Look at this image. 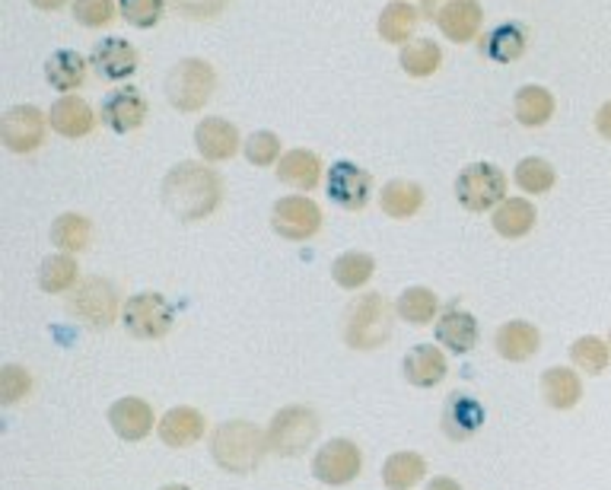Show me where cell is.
Returning a JSON list of instances; mask_svg holds the SVG:
<instances>
[{"mask_svg":"<svg viewBox=\"0 0 611 490\" xmlns=\"http://www.w3.org/2000/svg\"><path fill=\"white\" fill-rule=\"evenodd\" d=\"M147 112H151V105L137 86H118L102 103V122L115 134H127L147 122Z\"/></svg>","mask_w":611,"mask_h":490,"instance_id":"cell-14","label":"cell"},{"mask_svg":"<svg viewBox=\"0 0 611 490\" xmlns=\"http://www.w3.org/2000/svg\"><path fill=\"white\" fill-rule=\"evenodd\" d=\"M484 427V408L478 398L453 392L443 405V434L449 439H472Z\"/></svg>","mask_w":611,"mask_h":490,"instance_id":"cell-16","label":"cell"},{"mask_svg":"<svg viewBox=\"0 0 611 490\" xmlns=\"http://www.w3.org/2000/svg\"><path fill=\"white\" fill-rule=\"evenodd\" d=\"M159 427V439L173 449H185L191 442H198L207 430V420L198 408H173V411L163 414V420L156 424Z\"/></svg>","mask_w":611,"mask_h":490,"instance_id":"cell-22","label":"cell"},{"mask_svg":"<svg viewBox=\"0 0 611 490\" xmlns=\"http://www.w3.org/2000/svg\"><path fill=\"white\" fill-rule=\"evenodd\" d=\"M490 223L504 239H522L535 227V205L526 201V198H507L504 205L494 210Z\"/></svg>","mask_w":611,"mask_h":490,"instance_id":"cell-30","label":"cell"},{"mask_svg":"<svg viewBox=\"0 0 611 490\" xmlns=\"http://www.w3.org/2000/svg\"><path fill=\"white\" fill-rule=\"evenodd\" d=\"M271 227L290 242H306L322 230V207L306 195L280 198L275 210H271Z\"/></svg>","mask_w":611,"mask_h":490,"instance_id":"cell-11","label":"cell"},{"mask_svg":"<svg viewBox=\"0 0 611 490\" xmlns=\"http://www.w3.org/2000/svg\"><path fill=\"white\" fill-rule=\"evenodd\" d=\"M217 90V74L204 58H182L166 77V100L178 112H198Z\"/></svg>","mask_w":611,"mask_h":490,"instance_id":"cell-4","label":"cell"},{"mask_svg":"<svg viewBox=\"0 0 611 490\" xmlns=\"http://www.w3.org/2000/svg\"><path fill=\"white\" fill-rule=\"evenodd\" d=\"M373 271H376V261L366 252H344L341 259H334V264H331L334 284L344 286V290H360L373 278Z\"/></svg>","mask_w":611,"mask_h":490,"instance_id":"cell-35","label":"cell"},{"mask_svg":"<svg viewBox=\"0 0 611 490\" xmlns=\"http://www.w3.org/2000/svg\"><path fill=\"white\" fill-rule=\"evenodd\" d=\"M427 475V462L417 452H395L382 465V484L389 490H411Z\"/></svg>","mask_w":611,"mask_h":490,"instance_id":"cell-32","label":"cell"},{"mask_svg":"<svg viewBox=\"0 0 611 490\" xmlns=\"http://www.w3.org/2000/svg\"><path fill=\"white\" fill-rule=\"evenodd\" d=\"M382 213H389L392 220H407L424 207V188L417 181L392 179L382 185L380 195Z\"/></svg>","mask_w":611,"mask_h":490,"instance_id":"cell-28","label":"cell"},{"mask_svg":"<svg viewBox=\"0 0 611 490\" xmlns=\"http://www.w3.org/2000/svg\"><path fill=\"white\" fill-rule=\"evenodd\" d=\"M252 166H278L280 163V137L275 131H255L252 137L242 144Z\"/></svg>","mask_w":611,"mask_h":490,"instance_id":"cell-41","label":"cell"},{"mask_svg":"<svg viewBox=\"0 0 611 490\" xmlns=\"http://www.w3.org/2000/svg\"><path fill=\"white\" fill-rule=\"evenodd\" d=\"M93 67L100 71L102 80H112V83L127 80L137 71V49L118 35H108L93 49Z\"/></svg>","mask_w":611,"mask_h":490,"instance_id":"cell-17","label":"cell"},{"mask_svg":"<svg viewBox=\"0 0 611 490\" xmlns=\"http://www.w3.org/2000/svg\"><path fill=\"white\" fill-rule=\"evenodd\" d=\"M76 261L68 256V252H61V256H51V259L42 261V271H39V286L45 290V293H64V290H71L76 284Z\"/></svg>","mask_w":611,"mask_h":490,"instance_id":"cell-39","label":"cell"},{"mask_svg":"<svg viewBox=\"0 0 611 490\" xmlns=\"http://www.w3.org/2000/svg\"><path fill=\"white\" fill-rule=\"evenodd\" d=\"M29 388H32L29 369L17 366V363H7V366L0 369V402H3V405H17L20 398L29 395Z\"/></svg>","mask_w":611,"mask_h":490,"instance_id":"cell-42","label":"cell"},{"mask_svg":"<svg viewBox=\"0 0 611 490\" xmlns=\"http://www.w3.org/2000/svg\"><path fill=\"white\" fill-rule=\"evenodd\" d=\"M436 310H439L436 293L427 286H407L405 293L398 296V315L411 325H431Z\"/></svg>","mask_w":611,"mask_h":490,"instance_id":"cell-38","label":"cell"},{"mask_svg":"<svg viewBox=\"0 0 611 490\" xmlns=\"http://www.w3.org/2000/svg\"><path fill=\"white\" fill-rule=\"evenodd\" d=\"M421 23V10L417 7H411L405 0H395V3H389L385 10L380 13V29L382 42H392V45H405L407 35L417 29Z\"/></svg>","mask_w":611,"mask_h":490,"instance_id":"cell-31","label":"cell"},{"mask_svg":"<svg viewBox=\"0 0 611 490\" xmlns=\"http://www.w3.org/2000/svg\"><path fill=\"white\" fill-rule=\"evenodd\" d=\"M421 13L456 45L472 42L484 23L481 0H421Z\"/></svg>","mask_w":611,"mask_h":490,"instance_id":"cell-7","label":"cell"},{"mask_svg":"<svg viewBox=\"0 0 611 490\" xmlns=\"http://www.w3.org/2000/svg\"><path fill=\"white\" fill-rule=\"evenodd\" d=\"M402 71L407 77H433L443 67V49L433 39H414L402 49Z\"/></svg>","mask_w":611,"mask_h":490,"instance_id":"cell-33","label":"cell"},{"mask_svg":"<svg viewBox=\"0 0 611 490\" xmlns=\"http://www.w3.org/2000/svg\"><path fill=\"white\" fill-rule=\"evenodd\" d=\"M609 344H611V335H609Z\"/></svg>","mask_w":611,"mask_h":490,"instance_id":"cell-49","label":"cell"},{"mask_svg":"<svg viewBox=\"0 0 611 490\" xmlns=\"http://www.w3.org/2000/svg\"><path fill=\"white\" fill-rule=\"evenodd\" d=\"M494 347H497V354H500L504 361L522 363L538 354L541 335H538V329L529 325V322H507V325L497 329Z\"/></svg>","mask_w":611,"mask_h":490,"instance_id":"cell-23","label":"cell"},{"mask_svg":"<svg viewBox=\"0 0 611 490\" xmlns=\"http://www.w3.org/2000/svg\"><path fill=\"white\" fill-rule=\"evenodd\" d=\"M68 306L74 312L76 319H83L86 325L93 329H105L118 319V293L115 286L102 278H86L74 286Z\"/></svg>","mask_w":611,"mask_h":490,"instance_id":"cell-10","label":"cell"},{"mask_svg":"<svg viewBox=\"0 0 611 490\" xmlns=\"http://www.w3.org/2000/svg\"><path fill=\"white\" fill-rule=\"evenodd\" d=\"M555 96H551V90H545V86H522L519 93H516V100H512V112H516V122L522 125V128H545L551 118H555Z\"/></svg>","mask_w":611,"mask_h":490,"instance_id":"cell-24","label":"cell"},{"mask_svg":"<svg viewBox=\"0 0 611 490\" xmlns=\"http://www.w3.org/2000/svg\"><path fill=\"white\" fill-rule=\"evenodd\" d=\"M405 379L417 388H433L446 379V357L433 344H417L405 357Z\"/></svg>","mask_w":611,"mask_h":490,"instance_id":"cell-25","label":"cell"},{"mask_svg":"<svg viewBox=\"0 0 611 490\" xmlns=\"http://www.w3.org/2000/svg\"><path fill=\"white\" fill-rule=\"evenodd\" d=\"M360 468H363V452L351 439H329L312 459V475L329 488L351 484L360 475Z\"/></svg>","mask_w":611,"mask_h":490,"instance_id":"cell-12","label":"cell"},{"mask_svg":"<svg viewBox=\"0 0 611 490\" xmlns=\"http://www.w3.org/2000/svg\"><path fill=\"white\" fill-rule=\"evenodd\" d=\"M570 361H573L577 369H583L586 376H599V373L609 369L611 344H605L602 337L596 335L577 337L573 347H570Z\"/></svg>","mask_w":611,"mask_h":490,"instance_id":"cell-37","label":"cell"},{"mask_svg":"<svg viewBox=\"0 0 611 490\" xmlns=\"http://www.w3.org/2000/svg\"><path fill=\"white\" fill-rule=\"evenodd\" d=\"M74 20L86 29H102L115 20V0H74Z\"/></svg>","mask_w":611,"mask_h":490,"instance_id":"cell-43","label":"cell"},{"mask_svg":"<svg viewBox=\"0 0 611 490\" xmlns=\"http://www.w3.org/2000/svg\"><path fill=\"white\" fill-rule=\"evenodd\" d=\"M195 147L207 163H224L239 154L242 137H239V128L229 125L227 118H204L195 128Z\"/></svg>","mask_w":611,"mask_h":490,"instance_id":"cell-15","label":"cell"},{"mask_svg":"<svg viewBox=\"0 0 611 490\" xmlns=\"http://www.w3.org/2000/svg\"><path fill=\"white\" fill-rule=\"evenodd\" d=\"M118 10L127 27L153 29L166 13V0H118Z\"/></svg>","mask_w":611,"mask_h":490,"instance_id":"cell-40","label":"cell"},{"mask_svg":"<svg viewBox=\"0 0 611 490\" xmlns=\"http://www.w3.org/2000/svg\"><path fill=\"white\" fill-rule=\"evenodd\" d=\"M458 205L472 213L497 210L507 201V176L494 163H468L456 179Z\"/></svg>","mask_w":611,"mask_h":490,"instance_id":"cell-5","label":"cell"},{"mask_svg":"<svg viewBox=\"0 0 611 490\" xmlns=\"http://www.w3.org/2000/svg\"><path fill=\"white\" fill-rule=\"evenodd\" d=\"M163 201L173 217L185 223H198L220 207L224 181L204 163H178L163 179Z\"/></svg>","mask_w":611,"mask_h":490,"instance_id":"cell-1","label":"cell"},{"mask_svg":"<svg viewBox=\"0 0 611 490\" xmlns=\"http://www.w3.org/2000/svg\"><path fill=\"white\" fill-rule=\"evenodd\" d=\"M541 395H545V402H548L551 408L570 411V408L583 398V383H580V376H577L573 369H567V366H551V369H545V376H541Z\"/></svg>","mask_w":611,"mask_h":490,"instance_id":"cell-27","label":"cell"},{"mask_svg":"<svg viewBox=\"0 0 611 490\" xmlns=\"http://www.w3.org/2000/svg\"><path fill=\"white\" fill-rule=\"evenodd\" d=\"M436 341L453 354H468L478 344V319L458 306L446 310L436 319Z\"/></svg>","mask_w":611,"mask_h":490,"instance_id":"cell-21","label":"cell"},{"mask_svg":"<svg viewBox=\"0 0 611 490\" xmlns=\"http://www.w3.org/2000/svg\"><path fill=\"white\" fill-rule=\"evenodd\" d=\"M29 3H32L35 10H61L68 0H29Z\"/></svg>","mask_w":611,"mask_h":490,"instance_id":"cell-47","label":"cell"},{"mask_svg":"<svg viewBox=\"0 0 611 490\" xmlns=\"http://www.w3.org/2000/svg\"><path fill=\"white\" fill-rule=\"evenodd\" d=\"M325 188H329L334 205H341L344 210H363L370 205V195H373V179L356 163L341 159V163H331Z\"/></svg>","mask_w":611,"mask_h":490,"instance_id":"cell-13","label":"cell"},{"mask_svg":"<svg viewBox=\"0 0 611 490\" xmlns=\"http://www.w3.org/2000/svg\"><path fill=\"white\" fill-rule=\"evenodd\" d=\"M512 179H516V185H519L526 195H545V191L555 188L558 173H555V166H551L548 159H541V156H526V159H519Z\"/></svg>","mask_w":611,"mask_h":490,"instance_id":"cell-36","label":"cell"},{"mask_svg":"<svg viewBox=\"0 0 611 490\" xmlns=\"http://www.w3.org/2000/svg\"><path fill=\"white\" fill-rule=\"evenodd\" d=\"M268 452V434H261L249 420L220 424L210 437V456L229 475H249Z\"/></svg>","mask_w":611,"mask_h":490,"instance_id":"cell-2","label":"cell"},{"mask_svg":"<svg viewBox=\"0 0 611 490\" xmlns=\"http://www.w3.org/2000/svg\"><path fill=\"white\" fill-rule=\"evenodd\" d=\"M392 337V306L382 293L356 296L344 319V341L354 351H376Z\"/></svg>","mask_w":611,"mask_h":490,"instance_id":"cell-3","label":"cell"},{"mask_svg":"<svg viewBox=\"0 0 611 490\" xmlns=\"http://www.w3.org/2000/svg\"><path fill=\"white\" fill-rule=\"evenodd\" d=\"M596 131H599L605 140H611V100L596 112Z\"/></svg>","mask_w":611,"mask_h":490,"instance_id":"cell-45","label":"cell"},{"mask_svg":"<svg viewBox=\"0 0 611 490\" xmlns=\"http://www.w3.org/2000/svg\"><path fill=\"white\" fill-rule=\"evenodd\" d=\"M90 236H93V227L83 213H61L51 227V242L68 256L83 252L90 246Z\"/></svg>","mask_w":611,"mask_h":490,"instance_id":"cell-34","label":"cell"},{"mask_svg":"<svg viewBox=\"0 0 611 490\" xmlns=\"http://www.w3.org/2000/svg\"><path fill=\"white\" fill-rule=\"evenodd\" d=\"M49 125L51 131H58L61 137H86L90 131L96 128V112L90 108L86 100H80V96H61L58 103L51 105L49 112Z\"/></svg>","mask_w":611,"mask_h":490,"instance_id":"cell-18","label":"cell"},{"mask_svg":"<svg viewBox=\"0 0 611 490\" xmlns=\"http://www.w3.org/2000/svg\"><path fill=\"white\" fill-rule=\"evenodd\" d=\"M278 179L297 191H312L322 181V159L312 150H290L280 156Z\"/></svg>","mask_w":611,"mask_h":490,"instance_id":"cell-26","label":"cell"},{"mask_svg":"<svg viewBox=\"0 0 611 490\" xmlns=\"http://www.w3.org/2000/svg\"><path fill=\"white\" fill-rule=\"evenodd\" d=\"M45 80H49L58 93L71 96L74 90L83 86V80H86V58L80 52H71V49L54 52L49 58V64H45Z\"/></svg>","mask_w":611,"mask_h":490,"instance_id":"cell-29","label":"cell"},{"mask_svg":"<svg viewBox=\"0 0 611 490\" xmlns=\"http://www.w3.org/2000/svg\"><path fill=\"white\" fill-rule=\"evenodd\" d=\"M108 424H112V430L122 439L137 442V439L151 437L153 408L144 398H118V402L108 408Z\"/></svg>","mask_w":611,"mask_h":490,"instance_id":"cell-20","label":"cell"},{"mask_svg":"<svg viewBox=\"0 0 611 490\" xmlns=\"http://www.w3.org/2000/svg\"><path fill=\"white\" fill-rule=\"evenodd\" d=\"M315 437H319V417L312 408H303V405L283 408L268 424V449L278 456H287V459L306 452L315 442Z\"/></svg>","mask_w":611,"mask_h":490,"instance_id":"cell-6","label":"cell"},{"mask_svg":"<svg viewBox=\"0 0 611 490\" xmlns=\"http://www.w3.org/2000/svg\"><path fill=\"white\" fill-rule=\"evenodd\" d=\"M185 20H217L229 7V0H173Z\"/></svg>","mask_w":611,"mask_h":490,"instance_id":"cell-44","label":"cell"},{"mask_svg":"<svg viewBox=\"0 0 611 490\" xmlns=\"http://www.w3.org/2000/svg\"><path fill=\"white\" fill-rule=\"evenodd\" d=\"M159 490H191V488H185V484H166V488H159Z\"/></svg>","mask_w":611,"mask_h":490,"instance_id":"cell-48","label":"cell"},{"mask_svg":"<svg viewBox=\"0 0 611 490\" xmlns=\"http://www.w3.org/2000/svg\"><path fill=\"white\" fill-rule=\"evenodd\" d=\"M122 319H125L127 335L141 337V341H156V337L169 335L176 312L163 293H137L125 303Z\"/></svg>","mask_w":611,"mask_h":490,"instance_id":"cell-8","label":"cell"},{"mask_svg":"<svg viewBox=\"0 0 611 490\" xmlns=\"http://www.w3.org/2000/svg\"><path fill=\"white\" fill-rule=\"evenodd\" d=\"M49 115L35 105H13L0 118V140L10 154H35L45 144Z\"/></svg>","mask_w":611,"mask_h":490,"instance_id":"cell-9","label":"cell"},{"mask_svg":"<svg viewBox=\"0 0 611 490\" xmlns=\"http://www.w3.org/2000/svg\"><path fill=\"white\" fill-rule=\"evenodd\" d=\"M478 45H481L484 58L497 64H509V61H519L529 49V29L522 23H500V27L487 29L478 39Z\"/></svg>","mask_w":611,"mask_h":490,"instance_id":"cell-19","label":"cell"},{"mask_svg":"<svg viewBox=\"0 0 611 490\" xmlns=\"http://www.w3.org/2000/svg\"><path fill=\"white\" fill-rule=\"evenodd\" d=\"M427 490H462V484H456L453 478H436L433 484H427Z\"/></svg>","mask_w":611,"mask_h":490,"instance_id":"cell-46","label":"cell"}]
</instances>
